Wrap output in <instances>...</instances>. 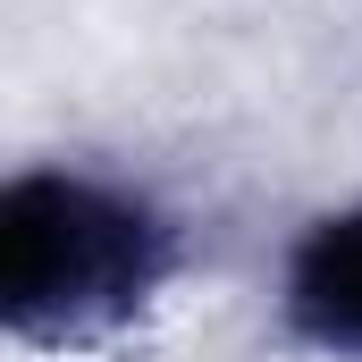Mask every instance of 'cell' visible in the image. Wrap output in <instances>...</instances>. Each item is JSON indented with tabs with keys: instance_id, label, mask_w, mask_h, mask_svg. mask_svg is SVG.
<instances>
[{
	"instance_id": "obj_1",
	"label": "cell",
	"mask_w": 362,
	"mask_h": 362,
	"mask_svg": "<svg viewBox=\"0 0 362 362\" xmlns=\"http://www.w3.org/2000/svg\"><path fill=\"white\" fill-rule=\"evenodd\" d=\"M177 270V228L110 177L25 169L0 194V312L25 346H93Z\"/></svg>"
},
{
	"instance_id": "obj_2",
	"label": "cell",
	"mask_w": 362,
	"mask_h": 362,
	"mask_svg": "<svg viewBox=\"0 0 362 362\" xmlns=\"http://www.w3.org/2000/svg\"><path fill=\"white\" fill-rule=\"evenodd\" d=\"M286 320L329 354H362V202L312 219L286 253Z\"/></svg>"
}]
</instances>
